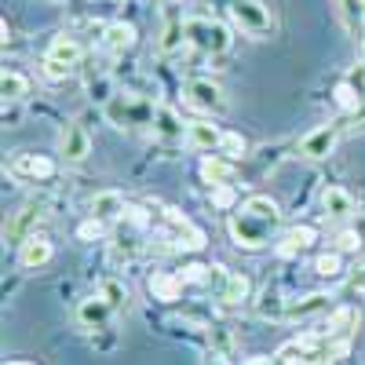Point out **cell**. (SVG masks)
Returning a JSON list of instances; mask_svg holds the SVG:
<instances>
[{
    "label": "cell",
    "mask_w": 365,
    "mask_h": 365,
    "mask_svg": "<svg viewBox=\"0 0 365 365\" xmlns=\"http://www.w3.org/2000/svg\"><path fill=\"white\" fill-rule=\"evenodd\" d=\"M125 197H120L117 190H99L96 197H91V216H96V220H120V216H125Z\"/></svg>",
    "instance_id": "ac0fdd59"
},
{
    "label": "cell",
    "mask_w": 365,
    "mask_h": 365,
    "mask_svg": "<svg viewBox=\"0 0 365 365\" xmlns=\"http://www.w3.org/2000/svg\"><path fill=\"white\" fill-rule=\"evenodd\" d=\"M234 187H212V205L216 208H234Z\"/></svg>",
    "instance_id": "836d02e7"
},
{
    "label": "cell",
    "mask_w": 365,
    "mask_h": 365,
    "mask_svg": "<svg viewBox=\"0 0 365 365\" xmlns=\"http://www.w3.org/2000/svg\"><path fill=\"white\" fill-rule=\"evenodd\" d=\"M8 172L15 179H26V182H44L55 175V161L48 154H15L8 161Z\"/></svg>",
    "instance_id": "8992f818"
},
{
    "label": "cell",
    "mask_w": 365,
    "mask_h": 365,
    "mask_svg": "<svg viewBox=\"0 0 365 365\" xmlns=\"http://www.w3.org/2000/svg\"><path fill=\"white\" fill-rule=\"evenodd\" d=\"M201 179L208 182V187H234L237 165L230 158H205L201 161Z\"/></svg>",
    "instance_id": "9a60e30c"
},
{
    "label": "cell",
    "mask_w": 365,
    "mask_h": 365,
    "mask_svg": "<svg viewBox=\"0 0 365 365\" xmlns=\"http://www.w3.org/2000/svg\"><path fill=\"white\" fill-rule=\"evenodd\" d=\"M187 41V19H182L179 4H165V26H161V37H158V51L168 58L182 48Z\"/></svg>",
    "instance_id": "52a82bcc"
},
{
    "label": "cell",
    "mask_w": 365,
    "mask_h": 365,
    "mask_svg": "<svg viewBox=\"0 0 365 365\" xmlns=\"http://www.w3.org/2000/svg\"><path fill=\"white\" fill-rule=\"evenodd\" d=\"M187 103L201 113H223L227 110V91L212 77H194V81H187Z\"/></svg>",
    "instance_id": "5b68a950"
},
{
    "label": "cell",
    "mask_w": 365,
    "mask_h": 365,
    "mask_svg": "<svg viewBox=\"0 0 365 365\" xmlns=\"http://www.w3.org/2000/svg\"><path fill=\"white\" fill-rule=\"evenodd\" d=\"M358 245H361V237H358L354 230H344V234L336 237V252H358Z\"/></svg>",
    "instance_id": "e575fe53"
},
{
    "label": "cell",
    "mask_w": 365,
    "mask_h": 365,
    "mask_svg": "<svg viewBox=\"0 0 365 365\" xmlns=\"http://www.w3.org/2000/svg\"><path fill=\"white\" fill-rule=\"evenodd\" d=\"M354 285H361V289H365V267H361V270L354 274Z\"/></svg>",
    "instance_id": "f35d334b"
},
{
    "label": "cell",
    "mask_w": 365,
    "mask_h": 365,
    "mask_svg": "<svg viewBox=\"0 0 365 365\" xmlns=\"http://www.w3.org/2000/svg\"><path fill=\"white\" fill-rule=\"evenodd\" d=\"M48 58H55V63H66V66H81V58H84V48H81V41L77 37H70V34H58V37H51V44H48V51H44Z\"/></svg>",
    "instance_id": "e0dca14e"
},
{
    "label": "cell",
    "mask_w": 365,
    "mask_h": 365,
    "mask_svg": "<svg viewBox=\"0 0 365 365\" xmlns=\"http://www.w3.org/2000/svg\"><path fill=\"white\" fill-rule=\"evenodd\" d=\"M358 58H361V63H365V29H361V34H358Z\"/></svg>",
    "instance_id": "74e56055"
},
{
    "label": "cell",
    "mask_w": 365,
    "mask_h": 365,
    "mask_svg": "<svg viewBox=\"0 0 365 365\" xmlns=\"http://www.w3.org/2000/svg\"><path fill=\"white\" fill-rule=\"evenodd\" d=\"M245 365H270V358H249Z\"/></svg>",
    "instance_id": "ab89813d"
},
{
    "label": "cell",
    "mask_w": 365,
    "mask_h": 365,
    "mask_svg": "<svg viewBox=\"0 0 365 365\" xmlns=\"http://www.w3.org/2000/svg\"><path fill=\"white\" fill-rule=\"evenodd\" d=\"M182 282L179 274H172V270H154L150 274V282H146V289H150V296L154 299H161V303H175V299H182Z\"/></svg>",
    "instance_id": "4fadbf2b"
},
{
    "label": "cell",
    "mask_w": 365,
    "mask_h": 365,
    "mask_svg": "<svg viewBox=\"0 0 365 365\" xmlns=\"http://www.w3.org/2000/svg\"><path fill=\"white\" fill-rule=\"evenodd\" d=\"M113 314H117V311L110 307V303H106L99 292L88 296V299H81V307H77V322H81L84 329H103Z\"/></svg>",
    "instance_id": "5bb4252c"
},
{
    "label": "cell",
    "mask_w": 365,
    "mask_h": 365,
    "mask_svg": "<svg viewBox=\"0 0 365 365\" xmlns=\"http://www.w3.org/2000/svg\"><path fill=\"white\" fill-rule=\"evenodd\" d=\"M322 208H325V216H336V220H347V216H354V197L344 190V187H329L325 194H322Z\"/></svg>",
    "instance_id": "44dd1931"
},
{
    "label": "cell",
    "mask_w": 365,
    "mask_h": 365,
    "mask_svg": "<svg viewBox=\"0 0 365 365\" xmlns=\"http://www.w3.org/2000/svg\"><path fill=\"white\" fill-rule=\"evenodd\" d=\"M51 241L44 237V234H34V237H26L22 245H19V267L22 270H37V267H44L48 259H51Z\"/></svg>",
    "instance_id": "7c38bea8"
},
{
    "label": "cell",
    "mask_w": 365,
    "mask_h": 365,
    "mask_svg": "<svg viewBox=\"0 0 365 365\" xmlns=\"http://www.w3.org/2000/svg\"><path fill=\"white\" fill-rule=\"evenodd\" d=\"M205 365H227V358H223V354H220V351H212V354H208V361H205Z\"/></svg>",
    "instance_id": "8d00e7d4"
},
{
    "label": "cell",
    "mask_w": 365,
    "mask_h": 365,
    "mask_svg": "<svg viewBox=\"0 0 365 365\" xmlns=\"http://www.w3.org/2000/svg\"><path fill=\"white\" fill-rule=\"evenodd\" d=\"M336 143H340V128L336 125H322V128H314V132H307L299 139V158L322 161V158H329L332 150H336Z\"/></svg>",
    "instance_id": "ba28073f"
},
{
    "label": "cell",
    "mask_w": 365,
    "mask_h": 365,
    "mask_svg": "<svg viewBox=\"0 0 365 365\" xmlns=\"http://www.w3.org/2000/svg\"><path fill=\"white\" fill-rule=\"evenodd\" d=\"M278 223H282L278 201H270V197H263V194H252V197L227 220V230H230V241H234L237 249L256 252V249L270 245V234L278 230Z\"/></svg>",
    "instance_id": "6da1fadb"
},
{
    "label": "cell",
    "mask_w": 365,
    "mask_h": 365,
    "mask_svg": "<svg viewBox=\"0 0 365 365\" xmlns=\"http://www.w3.org/2000/svg\"><path fill=\"white\" fill-rule=\"evenodd\" d=\"M41 73H44V81H51V84H63V81H70V77H73V66H66V63H55V58H48V55H44Z\"/></svg>",
    "instance_id": "f1b7e54d"
},
{
    "label": "cell",
    "mask_w": 365,
    "mask_h": 365,
    "mask_svg": "<svg viewBox=\"0 0 365 365\" xmlns=\"http://www.w3.org/2000/svg\"><path fill=\"white\" fill-rule=\"evenodd\" d=\"M103 234H106V223H103V220H96V216H91L88 223H81V227H77V237H81V241H99Z\"/></svg>",
    "instance_id": "d6a6232c"
},
{
    "label": "cell",
    "mask_w": 365,
    "mask_h": 365,
    "mask_svg": "<svg viewBox=\"0 0 365 365\" xmlns=\"http://www.w3.org/2000/svg\"><path fill=\"white\" fill-rule=\"evenodd\" d=\"M340 270H344V259H340L336 249L322 252V256L314 259V274H322V278H340Z\"/></svg>",
    "instance_id": "4316f807"
},
{
    "label": "cell",
    "mask_w": 365,
    "mask_h": 365,
    "mask_svg": "<svg viewBox=\"0 0 365 365\" xmlns=\"http://www.w3.org/2000/svg\"><path fill=\"white\" fill-rule=\"evenodd\" d=\"M325 303H329V296H322V292H314V296H303L299 303H285V314H282V318H307V314L322 311Z\"/></svg>",
    "instance_id": "484cf974"
},
{
    "label": "cell",
    "mask_w": 365,
    "mask_h": 365,
    "mask_svg": "<svg viewBox=\"0 0 365 365\" xmlns=\"http://www.w3.org/2000/svg\"><path fill=\"white\" fill-rule=\"evenodd\" d=\"M161 4H175V0H161Z\"/></svg>",
    "instance_id": "7bdbcfd3"
},
{
    "label": "cell",
    "mask_w": 365,
    "mask_h": 365,
    "mask_svg": "<svg viewBox=\"0 0 365 365\" xmlns=\"http://www.w3.org/2000/svg\"><path fill=\"white\" fill-rule=\"evenodd\" d=\"M154 135L165 139V143H175V139H187V128H182V120L175 117V110L158 106L154 110Z\"/></svg>",
    "instance_id": "ffe728a7"
},
{
    "label": "cell",
    "mask_w": 365,
    "mask_h": 365,
    "mask_svg": "<svg viewBox=\"0 0 365 365\" xmlns=\"http://www.w3.org/2000/svg\"><path fill=\"white\" fill-rule=\"evenodd\" d=\"M340 19L344 26H358V19H365V0H340Z\"/></svg>",
    "instance_id": "4dcf8cb0"
},
{
    "label": "cell",
    "mask_w": 365,
    "mask_h": 365,
    "mask_svg": "<svg viewBox=\"0 0 365 365\" xmlns=\"http://www.w3.org/2000/svg\"><path fill=\"white\" fill-rule=\"evenodd\" d=\"M252 292V282L245 278V274H227V282L220 285V299L230 303V307H237V303H245Z\"/></svg>",
    "instance_id": "cb8c5ba5"
},
{
    "label": "cell",
    "mask_w": 365,
    "mask_h": 365,
    "mask_svg": "<svg viewBox=\"0 0 365 365\" xmlns=\"http://www.w3.org/2000/svg\"><path fill=\"white\" fill-rule=\"evenodd\" d=\"M361 99H365V96H361V91H358L354 84H347V81H340V84H336V103H340V110L354 113V110L361 106Z\"/></svg>",
    "instance_id": "83f0119b"
},
{
    "label": "cell",
    "mask_w": 365,
    "mask_h": 365,
    "mask_svg": "<svg viewBox=\"0 0 365 365\" xmlns=\"http://www.w3.org/2000/svg\"><path fill=\"white\" fill-rule=\"evenodd\" d=\"M26 91H29V81L19 70H4V77H0V96H4V103L26 99Z\"/></svg>",
    "instance_id": "d4e9b609"
},
{
    "label": "cell",
    "mask_w": 365,
    "mask_h": 365,
    "mask_svg": "<svg viewBox=\"0 0 365 365\" xmlns=\"http://www.w3.org/2000/svg\"><path fill=\"white\" fill-rule=\"evenodd\" d=\"M351 125H365V99H361V106L351 113Z\"/></svg>",
    "instance_id": "d590c367"
},
{
    "label": "cell",
    "mask_w": 365,
    "mask_h": 365,
    "mask_svg": "<svg viewBox=\"0 0 365 365\" xmlns=\"http://www.w3.org/2000/svg\"><path fill=\"white\" fill-rule=\"evenodd\" d=\"M4 365H34V361H22V358H15V361H4Z\"/></svg>",
    "instance_id": "60d3db41"
},
{
    "label": "cell",
    "mask_w": 365,
    "mask_h": 365,
    "mask_svg": "<svg viewBox=\"0 0 365 365\" xmlns=\"http://www.w3.org/2000/svg\"><path fill=\"white\" fill-rule=\"evenodd\" d=\"M135 41H139V29H135L132 22H110V26L103 29V48H106L110 55H125V51H132Z\"/></svg>",
    "instance_id": "8fae6325"
},
{
    "label": "cell",
    "mask_w": 365,
    "mask_h": 365,
    "mask_svg": "<svg viewBox=\"0 0 365 365\" xmlns=\"http://www.w3.org/2000/svg\"><path fill=\"white\" fill-rule=\"evenodd\" d=\"M154 103H146V99H135V96H128V91H117V96L103 106V113H106V120L113 128H139V125H150L154 128Z\"/></svg>",
    "instance_id": "3957f363"
},
{
    "label": "cell",
    "mask_w": 365,
    "mask_h": 365,
    "mask_svg": "<svg viewBox=\"0 0 365 365\" xmlns=\"http://www.w3.org/2000/svg\"><path fill=\"white\" fill-rule=\"evenodd\" d=\"M230 22L252 41H270L274 37V15L259 0H230Z\"/></svg>",
    "instance_id": "277c9868"
},
{
    "label": "cell",
    "mask_w": 365,
    "mask_h": 365,
    "mask_svg": "<svg viewBox=\"0 0 365 365\" xmlns=\"http://www.w3.org/2000/svg\"><path fill=\"white\" fill-rule=\"evenodd\" d=\"M314 241H318V230H314V227H292V230L282 237L278 252H282V256H299L303 249H311Z\"/></svg>",
    "instance_id": "7402d4cb"
},
{
    "label": "cell",
    "mask_w": 365,
    "mask_h": 365,
    "mask_svg": "<svg viewBox=\"0 0 365 365\" xmlns=\"http://www.w3.org/2000/svg\"><path fill=\"white\" fill-rule=\"evenodd\" d=\"M99 296H103V299L110 303V307H113V311H120V307H125V299H128V292H125V285H120V282H113V278L99 285Z\"/></svg>",
    "instance_id": "f546056e"
},
{
    "label": "cell",
    "mask_w": 365,
    "mask_h": 365,
    "mask_svg": "<svg viewBox=\"0 0 365 365\" xmlns=\"http://www.w3.org/2000/svg\"><path fill=\"white\" fill-rule=\"evenodd\" d=\"M314 365H332V361H329V358H322V361H314Z\"/></svg>",
    "instance_id": "b9f144b4"
},
{
    "label": "cell",
    "mask_w": 365,
    "mask_h": 365,
    "mask_svg": "<svg viewBox=\"0 0 365 365\" xmlns=\"http://www.w3.org/2000/svg\"><path fill=\"white\" fill-rule=\"evenodd\" d=\"M44 220V208L41 205H22L15 216L4 223V241H11V245H22L26 237L37 234V223Z\"/></svg>",
    "instance_id": "9c48e42d"
},
{
    "label": "cell",
    "mask_w": 365,
    "mask_h": 365,
    "mask_svg": "<svg viewBox=\"0 0 365 365\" xmlns=\"http://www.w3.org/2000/svg\"><path fill=\"white\" fill-rule=\"evenodd\" d=\"M165 220H168V227L175 230V237H182V245H187V249H201V245H205V234H201L187 216H182L179 208H165Z\"/></svg>",
    "instance_id": "d6986e66"
},
{
    "label": "cell",
    "mask_w": 365,
    "mask_h": 365,
    "mask_svg": "<svg viewBox=\"0 0 365 365\" xmlns=\"http://www.w3.org/2000/svg\"><path fill=\"white\" fill-rule=\"evenodd\" d=\"M187 44L197 48L201 55H227L234 37H230V29L220 22V19H208V15H194L187 19Z\"/></svg>",
    "instance_id": "7a4b0ae2"
},
{
    "label": "cell",
    "mask_w": 365,
    "mask_h": 365,
    "mask_svg": "<svg viewBox=\"0 0 365 365\" xmlns=\"http://www.w3.org/2000/svg\"><path fill=\"white\" fill-rule=\"evenodd\" d=\"M358 329V311L354 307H336L329 314V336L325 340H347Z\"/></svg>",
    "instance_id": "603a6c76"
},
{
    "label": "cell",
    "mask_w": 365,
    "mask_h": 365,
    "mask_svg": "<svg viewBox=\"0 0 365 365\" xmlns=\"http://www.w3.org/2000/svg\"><path fill=\"white\" fill-rule=\"evenodd\" d=\"M220 150H223V154L234 161V158H241V154H245V150H249V143L245 139H241L237 132H223V143H220Z\"/></svg>",
    "instance_id": "1f68e13d"
},
{
    "label": "cell",
    "mask_w": 365,
    "mask_h": 365,
    "mask_svg": "<svg viewBox=\"0 0 365 365\" xmlns=\"http://www.w3.org/2000/svg\"><path fill=\"white\" fill-rule=\"evenodd\" d=\"M187 143L190 150H220V143H223V132L212 125V120H190L187 125Z\"/></svg>",
    "instance_id": "2e32d148"
},
{
    "label": "cell",
    "mask_w": 365,
    "mask_h": 365,
    "mask_svg": "<svg viewBox=\"0 0 365 365\" xmlns=\"http://www.w3.org/2000/svg\"><path fill=\"white\" fill-rule=\"evenodd\" d=\"M58 154H63L66 165L88 161V154H91V135H88V128L77 125V120H73V125H66L63 139H58Z\"/></svg>",
    "instance_id": "30bf717a"
}]
</instances>
